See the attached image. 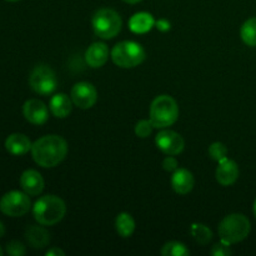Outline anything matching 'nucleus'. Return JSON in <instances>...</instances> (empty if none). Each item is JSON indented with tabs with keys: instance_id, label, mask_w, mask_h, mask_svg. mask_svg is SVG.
Here are the masks:
<instances>
[{
	"instance_id": "obj_1",
	"label": "nucleus",
	"mask_w": 256,
	"mask_h": 256,
	"mask_svg": "<svg viewBox=\"0 0 256 256\" xmlns=\"http://www.w3.org/2000/svg\"><path fill=\"white\" fill-rule=\"evenodd\" d=\"M68 144L59 135H45L32 144V155L34 162L42 168H54L65 159Z\"/></svg>"
},
{
	"instance_id": "obj_2",
	"label": "nucleus",
	"mask_w": 256,
	"mask_h": 256,
	"mask_svg": "<svg viewBox=\"0 0 256 256\" xmlns=\"http://www.w3.org/2000/svg\"><path fill=\"white\" fill-rule=\"evenodd\" d=\"M66 212V205L64 200L55 195L42 196L32 208V214L35 220L40 225L50 226L62 222Z\"/></svg>"
},
{
	"instance_id": "obj_3",
	"label": "nucleus",
	"mask_w": 256,
	"mask_h": 256,
	"mask_svg": "<svg viewBox=\"0 0 256 256\" xmlns=\"http://www.w3.org/2000/svg\"><path fill=\"white\" fill-rule=\"evenodd\" d=\"M179 118V106L169 95H159L150 106V120L154 128L165 129L172 126Z\"/></svg>"
},
{
	"instance_id": "obj_4",
	"label": "nucleus",
	"mask_w": 256,
	"mask_h": 256,
	"mask_svg": "<svg viewBox=\"0 0 256 256\" xmlns=\"http://www.w3.org/2000/svg\"><path fill=\"white\" fill-rule=\"evenodd\" d=\"M250 222L242 214H230L222 220L219 225V235L222 242L235 244L246 239L249 235Z\"/></svg>"
},
{
	"instance_id": "obj_5",
	"label": "nucleus",
	"mask_w": 256,
	"mask_h": 256,
	"mask_svg": "<svg viewBox=\"0 0 256 256\" xmlns=\"http://www.w3.org/2000/svg\"><path fill=\"white\" fill-rule=\"evenodd\" d=\"M145 50L140 44L130 40L120 42L112 48V59L115 65L125 69L135 68L145 60Z\"/></svg>"
},
{
	"instance_id": "obj_6",
	"label": "nucleus",
	"mask_w": 256,
	"mask_h": 256,
	"mask_svg": "<svg viewBox=\"0 0 256 256\" xmlns=\"http://www.w3.org/2000/svg\"><path fill=\"white\" fill-rule=\"evenodd\" d=\"M92 24L95 35L102 39H112L116 36L122 29V18L115 10L102 8L95 12Z\"/></svg>"
},
{
	"instance_id": "obj_7",
	"label": "nucleus",
	"mask_w": 256,
	"mask_h": 256,
	"mask_svg": "<svg viewBox=\"0 0 256 256\" xmlns=\"http://www.w3.org/2000/svg\"><path fill=\"white\" fill-rule=\"evenodd\" d=\"M29 84L36 94L49 95L56 89V75L48 65H38L30 74Z\"/></svg>"
},
{
	"instance_id": "obj_8",
	"label": "nucleus",
	"mask_w": 256,
	"mask_h": 256,
	"mask_svg": "<svg viewBox=\"0 0 256 256\" xmlns=\"http://www.w3.org/2000/svg\"><path fill=\"white\" fill-rule=\"evenodd\" d=\"M30 206H32V202L25 192H22L12 190V192H6L0 199V210L2 214L8 215V216H22L29 212Z\"/></svg>"
},
{
	"instance_id": "obj_9",
	"label": "nucleus",
	"mask_w": 256,
	"mask_h": 256,
	"mask_svg": "<svg viewBox=\"0 0 256 256\" xmlns=\"http://www.w3.org/2000/svg\"><path fill=\"white\" fill-rule=\"evenodd\" d=\"M72 104L80 109H90L98 102V92L92 82H82L72 86Z\"/></svg>"
},
{
	"instance_id": "obj_10",
	"label": "nucleus",
	"mask_w": 256,
	"mask_h": 256,
	"mask_svg": "<svg viewBox=\"0 0 256 256\" xmlns=\"http://www.w3.org/2000/svg\"><path fill=\"white\" fill-rule=\"evenodd\" d=\"M155 144L166 155H179L185 146L182 135L172 130H162L155 136Z\"/></svg>"
},
{
	"instance_id": "obj_11",
	"label": "nucleus",
	"mask_w": 256,
	"mask_h": 256,
	"mask_svg": "<svg viewBox=\"0 0 256 256\" xmlns=\"http://www.w3.org/2000/svg\"><path fill=\"white\" fill-rule=\"evenodd\" d=\"M22 114L28 122L34 125H42L44 122H46L48 118H49L46 105L39 99H30L25 102L24 106H22Z\"/></svg>"
},
{
	"instance_id": "obj_12",
	"label": "nucleus",
	"mask_w": 256,
	"mask_h": 256,
	"mask_svg": "<svg viewBox=\"0 0 256 256\" xmlns=\"http://www.w3.org/2000/svg\"><path fill=\"white\" fill-rule=\"evenodd\" d=\"M215 176L219 184L222 186H229L232 185L239 178V166L234 160L229 159V158H224L219 162V166H218Z\"/></svg>"
},
{
	"instance_id": "obj_13",
	"label": "nucleus",
	"mask_w": 256,
	"mask_h": 256,
	"mask_svg": "<svg viewBox=\"0 0 256 256\" xmlns=\"http://www.w3.org/2000/svg\"><path fill=\"white\" fill-rule=\"evenodd\" d=\"M20 186L28 195H39L44 190V179L36 170H25L20 176Z\"/></svg>"
},
{
	"instance_id": "obj_14",
	"label": "nucleus",
	"mask_w": 256,
	"mask_h": 256,
	"mask_svg": "<svg viewBox=\"0 0 256 256\" xmlns=\"http://www.w3.org/2000/svg\"><path fill=\"white\" fill-rule=\"evenodd\" d=\"M109 59V48L104 42H92L85 52V62L92 68H102Z\"/></svg>"
},
{
	"instance_id": "obj_15",
	"label": "nucleus",
	"mask_w": 256,
	"mask_h": 256,
	"mask_svg": "<svg viewBox=\"0 0 256 256\" xmlns=\"http://www.w3.org/2000/svg\"><path fill=\"white\" fill-rule=\"evenodd\" d=\"M195 184L192 172L186 169H176L172 176V185L175 192L180 195L189 194Z\"/></svg>"
},
{
	"instance_id": "obj_16",
	"label": "nucleus",
	"mask_w": 256,
	"mask_h": 256,
	"mask_svg": "<svg viewBox=\"0 0 256 256\" xmlns=\"http://www.w3.org/2000/svg\"><path fill=\"white\" fill-rule=\"evenodd\" d=\"M32 144L29 138L24 134H19V132L9 135L5 140V148L12 155L26 154L29 150H32Z\"/></svg>"
},
{
	"instance_id": "obj_17",
	"label": "nucleus",
	"mask_w": 256,
	"mask_h": 256,
	"mask_svg": "<svg viewBox=\"0 0 256 256\" xmlns=\"http://www.w3.org/2000/svg\"><path fill=\"white\" fill-rule=\"evenodd\" d=\"M49 108L54 116L64 119V118L69 116V114L72 112V100L64 92H59L50 99Z\"/></svg>"
},
{
	"instance_id": "obj_18",
	"label": "nucleus",
	"mask_w": 256,
	"mask_h": 256,
	"mask_svg": "<svg viewBox=\"0 0 256 256\" xmlns=\"http://www.w3.org/2000/svg\"><path fill=\"white\" fill-rule=\"evenodd\" d=\"M155 19L149 12H136L129 20V28L135 34H144L154 28Z\"/></svg>"
},
{
	"instance_id": "obj_19",
	"label": "nucleus",
	"mask_w": 256,
	"mask_h": 256,
	"mask_svg": "<svg viewBox=\"0 0 256 256\" xmlns=\"http://www.w3.org/2000/svg\"><path fill=\"white\" fill-rule=\"evenodd\" d=\"M25 238H26L28 242L35 249H42V248L48 246L50 242L49 232L44 228L35 226V225L28 228L25 232Z\"/></svg>"
},
{
	"instance_id": "obj_20",
	"label": "nucleus",
	"mask_w": 256,
	"mask_h": 256,
	"mask_svg": "<svg viewBox=\"0 0 256 256\" xmlns=\"http://www.w3.org/2000/svg\"><path fill=\"white\" fill-rule=\"evenodd\" d=\"M115 228L122 238H130L135 230V222L128 212H120L115 219Z\"/></svg>"
},
{
	"instance_id": "obj_21",
	"label": "nucleus",
	"mask_w": 256,
	"mask_h": 256,
	"mask_svg": "<svg viewBox=\"0 0 256 256\" xmlns=\"http://www.w3.org/2000/svg\"><path fill=\"white\" fill-rule=\"evenodd\" d=\"M190 234H192V239L196 242L202 245H206L210 240L212 239V232L206 225L200 224V222H195L190 228Z\"/></svg>"
},
{
	"instance_id": "obj_22",
	"label": "nucleus",
	"mask_w": 256,
	"mask_h": 256,
	"mask_svg": "<svg viewBox=\"0 0 256 256\" xmlns=\"http://www.w3.org/2000/svg\"><path fill=\"white\" fill-rule=\"evenodd\" d=\"M240 36L246 45L256 46V18H252L242 24Z\"/></svg>"
},
{
	"instance_id": "obj_23",
	"label": "nucleus",
	"mask_w": 256,
	"mask_h": 256,
	"mask_svg": "<svg viewBox=\"0 0 256 256\" xmlns=\"http://www.w3.org/2000/svg\"><path fill=\"white\" fill-rule=\"evenodd\" d=\"M162 256H189L190 250L182 242H169L162 246Z\"/></svg>"
},
{
	"instance_id": "obj_24",
	"label": "nucleus",
	"mask_w": 256,
	"mask_h": 256,
	"mask_svg": "<svg viewBox=\"0 0 256 256\" xmlns=\"http://www.w3.org/2000/svg\"><path fill=\"white\" fill-rule=\"evenodd\" d=\"M209 155L212 160L219 162L220 160H222L224 158H226L228 155V149L222 142H212L209 146Z\"/></svg>"
},
{
	"instance_id": "obj_25",
	"label": "nucleus",
	"mask_w": 256,
	"mask_h": 256,
	"mask_svg": "<svg viewBox=\"0 0 256 256\" xmlns=\"http://www.w3.org/2000/svg\"><path fill=\"white\" fill-rule=\"evenodd\" d=\"M152 129H154V125H152V120H140L135 125V134H136V136L145 139V138H148L152 134Z\"/></svg>"
},
{
	"instance_id": "obj_26",
	"label": "nucleus",
	"mask_w": 256,
	"mask_h": 256,
	"mask_svg": "<svg viewBox=\"0 0 256 256\" xmlns=\"http://www.w3.org/2000/svg\"><path fill=\"white\" fill-rule=\"evenodd\" d=\"M6 252L12 256H22L26 252L24 244L18 240H12V242H8L6 245Z\"/></svg>"
},
{
	"instance_id": "obj_27",
	"label": "nucleus",
	"mask_w": 256,
	"mask_h": 256,
	"mask_svg": "<svg viewBox=\"0 0 256 256\" xmlns=\"http://www.w3.org/2000/svg\"><path fill=\"white\" fill-rule=\"evenodd\" d=\"M212 256H229L232 255V249H230V244L224 242H220L218 244H215L212 249Z\"/></svg>"
},
{
	"instance_id": "obj_28",
	"label": "nucleus",
	"mask_w": 256,
	"mask_h": 256,
	"mask_svg": "<svg viewBox=\"0 0 256 256\" xmlns=\"http://www.w3.org/2000/svg\"><path fill=\"white\" fill-rule=\"evenodd\" d=\"M162 168H164V170H166V172H174L175 170L179 169V162L175 159L174 155H168L164 159V162H162Z\"/></svg>"
},
{
	"instance_id": "obj_29",
	"label": "nucleus",
	"mask_w": 256,
	"mask_h": 256,
	"mask_svg": "<svg viewBox=\"0 0 256 256\" xmlns=\"http://www.w3.org/2000/svg\"><path fill=\"white\" fill-rule=\"evenodd\" d=\"M155 25L160 32H169L170 30V22L166 19H159L158 22H155Z\"/></svg>"
},
{
	"instance_id": "obj_30",
	"label": "nucleus",
	"mask_w": 256,
	"mask_h": 256,
	"mask_svg": "<svg viewBox=\"0 0 256 256\" xmlns=\"http://www.w3.org/2000/svg\"><path fill=\"white\" fill-rule=\"evenodd\" d=\"M65 252H62V249L59 248H52V249L48 250L46 252V256H64Z\"/></svg>"
},
{
	"instance_id": "obj_31",
	"label": "nucleus",
	"mask_w": 256,
	"mask_h": 256,
	"mask_svg": "<svg viewBox=\"0 0 256 256\" xmlns=\"http://www.w3.org/2000/svg\"><path fill=\"white\" fill-rule=\"evenodd\" d=\"M5 235V226L2 222H0V238H2Z\"/></svg>"
},
{
	"instance_id": "obj_32",
	"label": "nucleus",
	"mask_w": 256,
	"mask_h": 256,
	"mask_svg": "<svg viewBox=\"0 0 256 256\" xmlns=\"http://www.w3.org/2000/svg\"><path fill=\"white\" fill-rule=\"evenodd\" d=\"M124 2H128V4H136V2H142V0H122Z\"/></svg>"
},
{
	"instance_id": "obj_33",
	"label": "nucleus",
	"mask_w": 256,
	"mask_h": 256,
	"mask_svg": "<svg viewBox=\"0 0 256 256\" xmlns=\"http://www.w3.org/2000/svg\"><path fill=\"white\" fill-rule=\"evenodd\" d=\"M252 212H254V215H255V218H256V199H255V202H254V208H252Z\"/></svg>"
},
{
	"instance_id": "obj_34",
	"label": "nucleus",
	"mask_w": 256,
	"mask_h": 256,
	"mask_svg": "<svg viewBox=\"0 0 256 256\" xmlns=\"http://www.w3.org/2000/svg\"><path fill=\"white\" fill-rule=\"evenodd\" d=\"M6 2H18V0H6Z\"/></svg>"
},
{
	"instance_id": "obj_35",
	"label": "nucleus",
	"mask_w": 256,
	"mask_h": 256,
	"mask_svg": "<svg viewBox=\"0 0 256 256\" xmlns=\"http://www.w3.org/2000/svg\"><path fill=\"white\" fill-rule=\"evenodd\" d=\"M2 248H0V256H2Z\"/></svg>"
}]
</instances>
